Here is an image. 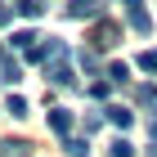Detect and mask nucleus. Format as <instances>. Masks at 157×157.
I'll return each mask as SVG.
<instances>
[{
	"label": "nucleus",
	"instance_id": "nucleus-1",
	"mask_svg": "<svg viewBox=\"0 0 157 157\" xmlns=\"http://www.w3.org/2000/svg\"><path fill=\"white\" fill-rule=\"evenodd\" d=\"M63 54H67V45H63L59 36H49V45H32V49H27V59H32V63H59Z\"/></svg>",
	"mask_w": 157,
	"mask_h": 157
},
{
	"label": "nucleus",
	"instance_id": "nucleus-2",
	"mask_svg": "<svg viewBox=\"0 0 157 157\" xmlns=\"http://www.w3.org/2000/svg\"><path fill=\"white\" fill-rule=\"evenodd\" d=\"M67 18H103V5L99 0H67Z\"/></svg>",
	"mask_w": 157,
	"mask_h": 157
},
{
	"label": "nucleus",
	"instance_id": "nucleus-3",
	"mask_svg": "<svg viewBox=\"0 0 157 157\" xmlns=\"http://www.w3.org/2000/svg\"><path fill=\"white\" fill-rule=\"evenodd\" d=\"M103 117H108L117 130H130V126H135V112H130V108H121V103H108V108H103Z\"/></svg>",
	"mask_w": 157,
	"mask_h": 157
},
{
	"label": "nucleus",
	"instance_id": "nucleus-4",
	"mask_svg": "<svg viewBox=\"0 0 157 157\" xmlns=\"http://www.w3.org/2000/svg\"><path fill=\"white\" fill-rule=\"evenodd\" d=\"M117 36H121V27H117V23H99V27H94V36H90V45H94V49H108Z\"/></svg>",
	"mask_w": 157,
	"mask_h": 157
},
{
	"label": "nucleus",
	"instance_id": "nucleus-5",
	"mask_svg": "<svg viewBox=\"0 0 157 157\" xmlns=\"http://www.w3.org/2000/svg\"><path fill=\"white\" fill-rule=\"evenodd\" d=\"M126 23H130L135 32H139V36H148V32H153V18H148V9H144V5H135V9H126Z\"/></svg>",
	"mask_w": 157,
	"mask_h": 157
},
{
	"label": "nucleus",
	"instance_id": "nucleus-6",
	"mask_svg": "<svg viewBox=\"0 0 157 157\" xmlns=\"http://www.w3.org/2000/svg\"><path fill=\"white\" fill-rule=\"evenodd\" d=\"M49 130L67 139V130H72V112H67V108H49Z\"/></svg>",
	"mask_w": 157,
	"mask_h": 157
},
{
	"label": "nucleus",
	"instance_id": "nucleus-7",
	"mask_svg": "<svg viewBox=\"0 0 157 157\" xmlns=\"http://www.w3.org/2000/svg\"><path fill=\"white\" fill-rule=\"evenodd\" d=\"M45 81H54V85H72V67L67 63H45Z\"/></svg>",
	"mask_w": 157,
	"mask_h": 157
},
{
	"label": "nucleus",
	"instance_id": "nucleus-8",
	"mask_svg": "<svg viewBox=\"0 0 157 157\" xmlns=\"http://www.w3.org/2000/svg\"><path fill=\"white\" fill-rule=\"evenodd\" d=\"M13 9L23 13V18H40L45 13V0H13Z\"/></svg>",
	"mask_w": 157,
	"mask_h": 157
},
{
	"label": "nucleus",
	"instance_id": "nucleus-9",
	"mask_svg": "<svg viewBox=\"0 0 157 157\" xmlns=\"http://www.w3.org/2000/svg\"><path fill=\"white\" fill-rule=\"evenodd\" d=\"M130 81V67L126 63H108V85H126Z\"/></svg>",
	"mask_w": 157,
	"mask_h": 157
},
{
	"label": "nucleus",
	"instance_id": "nucleus-10",
	"mask_svg": "<svg viewBox=\"0 0 157 157\" xmlns=\"http://www.w3.org/2000/svg\"><path fill=\"white\" fill-rule=\"evenodd\" d=\"M108 157H135V144H130V139H121V135H117V139H112V144H108Z\"/></svg>",
	"mask_w": 157,
	"mask_h": 157
},
{
	"label": "nucleus",
	"instance_id": "nucleus-11",
	"mask_svg": "<svg viewBox=\"0 0 157 157\" xmlns=\"http://www.w3.org/2000/svg\"><path fill=\"white\" fill-rule=\"evenodd\" d=\"M18 76H23L18 63H13V59H0V81H18Z\"/></svg>",
	"mask_w": 157,
	"mask_h": 157
},
{
	"label": "nucleus",
	"instance_id": "nucleus-12",
	"mask_svg": "<svg viewBox=\"0 0 157 157\" xmlns=\"http://www.w3.org/2000/svg\"><path fill=\"white\" fill-rule=\"evenodd\" d=\"M23 153H27L23 139H5V144H0V157H23Z\"/></svg>",
	"mask_w": 157,
	"mask_h": 157
},
{
	"label": "nucleus",
	"instance_id": "nucleus-13",
	"mask_svg": "<svg viewBox=\"0 0 157 157\" xmlns=\"http://www.w3.org/2000/svg\"><path fill=\"white\" fill-rule=\"evenodd\" d=\"M76 59H81V67H85V72H99V54H94V49H81Z\"/></svg>",
	"mask_w": 157,
	"mask_h": 157
},
{
	"label": "nucleus",
	"instance_id": "nucleus-14",
	"mask_svg": "<svg viewBox=\"0 0 157 157\" xmlns=\"http://www.w3.org/2000/svg\"><path fill=\"white\" fill-rule=\"evenodd\" d=\"M5 108H9L13 117H27V99H23V94H9V103H5Z\"/></svg>",
	"mask_w": 157,
	"mask_h": 157
},
{
	"label": "nucleus",
	"instance_id": "nucleus-15",
	"mask_svg": "<svg viewBox=\"0 0 157 157\" xmlns=\"http://www.w3.org/2000/svg\"><path fill=\"white\" fill-rule=\"evenodd\" d=\"M135 99H139V103H157V85H139Z\"/></svg>",
	"mask_w": 157,
	"mask_h": 157
},
{
	"label": "nucleus",
	"instance_id": "nucleus-16",
	"mask_svg": "<svg viewBox=\"0 0 157 157\" xmlns=\"http://www.w3.org/2000/svg\"><path fill=\"white\" fill-rule=\"evenodd\" d=\"M139 67H144V72H157V49H144V54H139Z\"/></svg>",
	"mask_w": 157,
	"mask_h": 157
},
{
	"label": "nucleus",
	"instance_id": "nucleus-17",
	"mask_svg": "<svg viewBox=\"0 0 157 157\" xmlns=\"http://www.w3.org/2000/svg\"><path fill=\"white\" fill-rule=\"evenodd\" d=\"M13 45H18V49H32L36 36H32V32H13Z\"/></svg>",
	"mask_w": 157,
	"mask_h": 157
},
{
	"label": "nucleus",
	"instance_id": "nucleus-18",
	"mask_svg": "<svg viewBox=\"0 0 157 157\" xmlns=\"http://www.w3.org/2000/svg\"><path fill=\"white\" fill-rule=\"evenodd\" d=\"M9 18H13V9H5V5H0V27L9 23Z\"/></svg>",
	"mask_w": 157,
	"mask_h": 157
},
{
	"label": "nucleus",
	"instance_id": "nucleus-19",
	"mask_svg": "<svg viewBox=\"0 0 157 157\" xmlns=\"http://www.w3.org/2000/svg\"><path fill=\"white\" fill-rule=\"evenodd\" d=\"M121 5H126V9H135V5H144V0H121Z\"/></svg>",
	"mask_w": 157,
	"mask_h": 157
},
{
	"label": "nucleus",
	"instance_id": "nucleus-20",
	"mask_svg": "<svg viewBox=\"0 0 157 157\" xmlns=\"http://www.w3.org/2000/svg\"><path fill=\"white\" fill-rule=\"evenodd\" d=\"M148 130H153V139H157V117H153V121H148Z\"/></svg>",
	"mask_w": 157,
	"mask_h": 157
},
{
	"label": "nucleus",
	"instance_id": "nucleus-21",
	"mask_svg": "<svg viewBox=\"0 0 157 157\" xmlns=\"http://www.w3.org/2000/svg\"><path fill=\"white\" fill-rule=\"evenodd\" d=\"M0 59H5V54H0Z\"/></svg>",
	"mask_w": 157,
	"mask_h": 157
}]
</instances>
